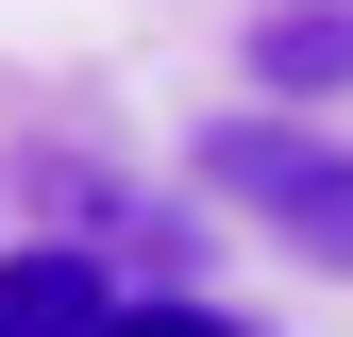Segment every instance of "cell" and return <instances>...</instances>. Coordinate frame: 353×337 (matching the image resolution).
I'll use <instances>...</instances> for the list:
<instances>
[{
	"label": "cell",
	"instance_id": "cell-1",
	"mask_svg": "<svg viewBox=\"0 0 353 337\" xmlns=\"http://www.w3.org/2000/svg\"><path fill=\"white\" fill-rule=\"evenodd\" d=\"M202 186L236 202V220H270L286 253L353 270V135H303V118H219V135H202Z\"/></svg>",
	"mask_w": 353,
	"mask_h": 337
},
{
	"label": "cell",
	"instance_id": "cell-2",
	"mask_svg": "<svg viewBox=\"0 0 353 337\" xmlns=\"http://www.w3.org/2000/svg\"><path fill=\"white\" fill-rule=\"evenodd\" d=\"M118 320V270H101V253H0V337H101Z\"/></svg>",
	"mask_w": 353,
	"mask_h": 337
},
{
	"label": "cell",
	"instance_id": "cell-3",
	"mask_svg": "<svg viewBox=\"0 0 353 337\" xmlns=\"http://www.w3.org/2000/svg\"><path fill=\"white\" fill-rule=\"evenodd\" d=\"M252 84L270 102H336L353 84V0H270L252 17Z\"/></svg>",
	"mask_w": 353,
	"mask_h": 337
},
{
	"label": "cell",
	"instance_id": "cell-4",
	"mask_svg": "<svg viewBox=\"0 0 353 337\" xmlns=\"http://www.w3.org/2000/svg\"><path fill=\"white\" fill-rule=\"evenodd\" d=\"M101 337H236V320L185 304V287H118V320H101Z\"/></svg>",
	"mask_w": 353,
	"mask_h": 337
}]
</instances>
